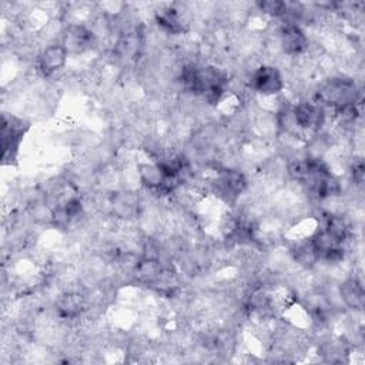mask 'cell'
Masks as SVG:
<instances>
[{
  "label": "cell",
  "instance_id": "obj_1",
  "mask_svg": "<svg viewBox=\"0 0 365 365\" xmlns=\"http://www.w3.org/2000/svg\"><path fill=\"white\" fill-rule=\"evenodd\" d=\"M247 190L248 178L240 168H221L210 180V192L231 207H235Z\"/></svg>",
  "mask_w": 365,
  "mask_h": 365
},
{
  "label": "cell",
  "instance_id": "obj_6",
  "mask_svg": "<svg viewBox=\"0 0 365 365\" xmlns=\"http://www.w3.org/2000/svg\"><path fill=\"white\" fill-rule=\"evenodd\" d=\"M278 41L285 56L298 57L307 53L309 37L302 26L278 20Z\"/></svg>",
  "mask_w": 365,
  "mask_h": 365
},
{
  "label": "cell",
  "instance_id": "obj_11",
  "mask_svg": "<svg viewBox=\"0 0 365 365\" xmlns=\"http://www.w3.org/2000/svg\"><path fill=\"white\" fill-rule=\"evenodd\" d=\"M258 11L267 14L275 20H281L285 14V1L282 0H264L255 3Z\"/></svg>",
  "mask_w": 365,
  "mask_h": 365
},
{
  "label": "cell",
  "instance_id": "obj_9",
  "mask_svg": "<svg viewBox=\"0 0 365 365\" xmlns=\"http://www.w3.org/2000/svg\"><path fill=\"white\" fill-rule=\"evenodd\" d=\"M289 255L292 261L302 269H312L318 264V257L309 237L294 241L289 245Z\"/></svg>",
  "mask_w": 365,
  "mask_h": 365
},
{
  "label": "cell",
  "instance_id": "obj_4",
  "mask_svg": "<svg viewBox=\"0 0 365 365\" xmlns=\"http://www.w3.org/2000/svg\"><path fill=\"white\" fill-rule=\"evenodd\" d=\"M60 43L68 56H81L93 50L98 44V40L87 24L67 23L64 24Z\"/></svg>",
  "mask_w": 365,
  "mask_h": 365
},
{
  "label": "cell",
  "instance_id": "obj_5",
  "mask_svg": "<svg viewBox=\"0 0 365 365\" xmlns=\"http://www.w3.org/2000/svg\"><path fill=\"white\" fill-rule=\"evenodd\" d=\"M294 115L298 123V125L308 134H317L321 130H324V125L327 124L328 115L324 107H321L318 103L311 100H299L298 103H294Z\"/></svg>",
  "mask_w": 365,
  "mask_h": 365
},
{
  "label": "cell",
  "instance_id": "obj_3",
  "mask_svg": "<svg viewBox=\"0 0 365 365\" xmlns=\"http://www.w3.org/2000/svg\"><path fill=\"white\" fill-rule=\"evenodd\" d=\"M250 87L262 97L281 96L285 88L284 73L274 64L262 63L248 78Z\"/></svg>",
  "mask_w": 365,
  "mask_h": 365
},
{
  "label": "cell",
  "instance_id": "obj_2",
  "mask_svg": "<svg viewBox=\"0 0 365 365\" xmlns=\"http://www.w3.org/2000/svg\"><path fill=\"white\" fill-rule=\"evenodd\" d=\"M30 123L14 114H1V145L3 165H11L17 160L20 143L27 133Z\"/></svg>",
  "mask_w": 365,
  "mask_h": 365
},
{
  "label": "cell",
  "instance_id": "obj_10",
  "mask_svg": "<svg viewBox=\"0 0 365 365\" xmlns=\"http://www.w3.org/2000/svg\"><path fill=\"white\" fill-rule=\"evenodd\" d=\"M137 177H138V181L141 182L143 188L147 192L157 194V197H158V191L163 185L164 175L155 163H153V161L151 163H138L137 164Z\"/></svg>",
  "mask_w": 365,
  "mask_h": 365
},
{
  "label": "cell",
  "instance_id": "obj_7",
  "mask_svg": "<svg viewBox=\"0 0 365 365\" xmlns=\"http://www.w3.org/2000/svg\"><path fill=\"white\" fill-rule=\"evenodd\" d=\"M68 53L61 43L44 46L36 57V70L43 78H50L61 71L67 64Z\"/></svg>",
  "mask_w": 365,
  "mask_h": 365
},
{
  "label": "cell",
  "instance_id": "obj_8",
  "mask_svg": "<svg viewBox=\"0 0 365 365\" xmlns=\"http://www.w3.org/2000/svg\"><path fill=\"white\" fill-rule=\"evenodd\" d=\"M338 295H339L342 305L346 309H349L352 312L362 311L364 304H365V291H364L362 279L358 275L346 277L338 285Z\"/></svg>",
  "mask_w": 365,
  "mask_h": 365
}]
</instances>
